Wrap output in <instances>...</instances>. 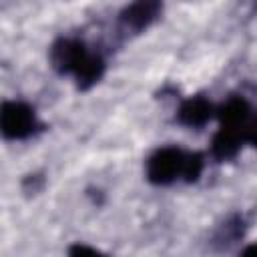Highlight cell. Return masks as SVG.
Returning a JSON list of instances; mask_svg holds the SVG:
<instances>
[{
    "instance_id": "obj_4",
    "label": "cell",
    "mask_w": 257,
    "mask_h": 257,
    "mask_svg": "<svg viewBox=\"0 0 257 257\" xmlns=\"http://www.w3.org/2000/svg\"><path fill=\"white\" fill-rule=\"evenodd\" d=\"M159 10V0H137L122 12V22L133 30H143L157 18Z\"/></svg>"
},
{
    "instance_id": "obj_3",
    "label": "cell",
    "mask_w": 257,
    "mask_h": 257,
    "mask_svg": "<svg viewBox=\"0 0 257 257\" xmlns=\"http://www.w3.org/2000/svg\"><path fill=\"white\" fill-rule=\"evenodd\" d=\"M84 56H86V48L82 42L76 40H58L50 52L52 66L58 72H72V74Z\"/></svg>"
},
{
    "instance_id": "obj_6",
    "label": "cell",
    "mask_w": 257,
    "mask_h": 257,
    "mask_svg": "<svg viewBox=\"0 0 257 257\" xmlns=\"http://www.w3.org/2000/svg\"><path fill=\"white\" fill-rule=\"evenodd\" d=\"M102 70H104V62L100 56L96 54H88L82 58V62L78 64V68L74 70V76L78 80V86L80 88H88L90 84H94L100 76H102Z\"/></svg>"
},
{
    "instance_id": "obj_2",
    "label": "cell",
    "mask_w": 257,
    "mask_h": 257,
    "mask_svg": "<svg viewBox=\"0 0 257 257\" xmlns=\"http://www.w3.org/2000/svg\"><path fill=\"white\" fill-rule=\"evenodd\" d=\"M185 153L175 147L159 149L147 163V177L155 185H169L177 177H183Z\"/></svg>"
},
{
    "instance_id": "obj_8",
    "label": "cell",
    "mask_w": 257,
    "mask_h": 257,
    "mask_svg": "<svg viewBox=\"0 0 257 257\" xmlns=\"http://www.w3.org/2000/svg\"><path fill=\"white\" fill-rule=\"evenodd\" d=\"M70 253L72 255H98V251L96 249H92V247H84V245H74V247H70Z\"/></svg>"
},
{
    "instance_id": "obj_7",
    "label": "cell",
    "mask_w": 257,
    "mask_h": 257,
    "mask_svg": "<svg viewBox=\"0 0 257 257\" xmlns=\"http://www.w3.org/2000/svg\"><path fill=\"white\" fill-rule=\"evenodd\" d=\"M201 171H203V157L199 153L185 155V163H183V177H185V181H189V183L197 181Z\"/></svg>"
},
{
    "instance_id": "obj_1",
    "label": "cell",
    "mask_w": 257,
    "mask_h": 257,
    "mask_svg": "<svg viewBox=\"0 0 257 257\" xmlns=\"http://www.w3.org/2000/svg\"><path fill=\"white\" fill-rule=\"evenodd\" d=\"M36 116L34 110L16 100H8L0 104V135L8 141H20L34 133Z\"/></svg>"
},
{
    "instance_id": "obj_5",
    "label": "cell",
    "mask_w": 257,
    "mask_h": 257,
    "mask_svg": "<svg viewBox=\"0 0 257 257\" xmlns=\"http://www.w3.org/2000/svg\"><path fill=\"white\" fill-rule=\"evenodd\" d=\"M213 116V106L203 96H193L185 100L177 112V118L185 126H203Z\"/></svg>"
}]
</instances>
